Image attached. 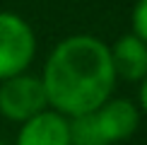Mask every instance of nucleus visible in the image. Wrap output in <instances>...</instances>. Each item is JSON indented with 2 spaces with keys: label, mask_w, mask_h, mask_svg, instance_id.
Wrapping results in <instances>:
<instances>
[{
  "label": "nucleus",
  "mask_w": 147,
  "mask_h": 145,
  "mask_svg": "<svg viewBox=\"0 0 147 145\" xmlns=\"http://www.w3.org/2000/svg\"><path fill=\"white\" fill-rule=\"evenodd\" d=\"M39 77L44 82L48 106L68 119L94 111L116 87L109 44L92 34L60 39L48 53Z\"/></svg>",
  "instance_id": "nucleus-1"
},
{
  "label": "nucleus",
  "mask_w": 147,
  "mask_h": 145,
  "mask_svg": "<svg viewBox=\"0 0 147 145\" xmlns=\"http://www.w3.org/2000/svg\"><path fill=\"white\" fill-rule=\"evenodd\" d=\"M36 56V34L24 17L0 10V80L29 70Z\"/></svg>",
  "instance_id": "nucleus-2"
},
{
  "label": "nucleus",
  "mask_w": 147,
  "mask_h": 145,
  "mask_svg": "<svg viewBox=\"0 0 147 145\" xmlns=\"http://www.w3.org/2000/svg\"><path fill=\"white\" fill-rule=\"evenodd\" d=\"M48 106L46 89L39 75L32 72H17L12 77L0 80V116L12 123L32 119L34 114L44 111Z\"/></svg>",
  "instance_id": "nucleus-3"
},
{
  "label": "nucleus",
  "mask_w": 147,
  "mask_h": 145,
  "mask_svg": "<svg viewBox=\"0 0 147 145\" xmlns=\"http://www.w3.org/2000/svg\"><path fill=\"white\" fill-rule=\"evenodd\" d=\"M15 145H70V119L46 106L20 123Z\"/></svg>",
  "instance_id": "nucleus-4"
},
{
  "label": "nucleus",
  "mask_w": 147,
  "mask_h": 145,
  "mask_svg": "<svg viewBox=\"0 0 147 145\" xmlns=\"http://www.w3.org/2000/svg\"><path fill=\"white\" fill-rule=\"evenodd\" d=\"M96 123L104 133L109 145L123 143L128 138H133V133L140 126V106L133 104L130 99L123 97H109L104 104L94 109Z\"/></svg>",
  "instance_id": "nucleus-5"
},
{
  "label": "nucleus",
  "mask_w": 147,
  "mask_h": 145,
  "mask_svg": "<svg viewBox=\"0 0 147 145\" xmlns=\"http://www.w3.org/2000/svg\"><path fill=\"white\" fill-rule=\"evenodd\" d=\"M116 80L140 82L147 75V44L135 34H123L109 46Z\"/></svg>",
  "instance_id": "nucleus-6"
},
{
  "label": "nucleus",
  "mask_w": 147,
  "mask_h": 145,
  "mask_svg": "<svg viewBox=\"0 0 147 145\" xmlns=\"http://www.w3.org/2000/svg\"><path fill=\"white\" fill-rule=\"evenodd\" d=\"M70 145H109L96 123L94 111L70 116Z\"/></svg>",
  "instance_id": "nucleus-7"
},
{
  "label": "nucleus",
  "mask_w": 147,
  "mask_h": 145,
  "mask_svg": "<svg viewBox=\"0 0 147 145\" xmlns=\"http://www.w3.org/2000/svg\"><path fill=\"white\" fill-rule=\"evenodd\" d=\"M130 22H133V34L140 36V39L147 44V0H138L135 3L133 15H130Z\"/></svg>",
  "instance_id": "nucleus-8"
},
{
  "label": "nucleus",
  "mask_w": 147,
  "mask_h": 145,
  "mask_svg": "<svg viewBox=\"0 0 147 145\" xmlns=\"http://www.w3.org/2000/svg\"><path fill=\"white\" fill-rule=\"evenodd\" d=\"M138 106H140V111H145L147 114V75L140 80V89H138Z\"/></svg>",
  "instance_id": "nucleus-9"
},
{
  "label": "nucleus",
  "mask_w": 147,
  "mask_h": 145,
  "mask_svg": "<svg viewBox=\"0 0 147 145\" xmlns=\"http://www.w3.org/2000/svg\"><path fill=\"white\" fill-rule=\"evenodd\" d=\"M0 145H5V143H3V140H0Z\"/></svg>",
  "instance_id": "nucleus-10"
}]
</instances>
